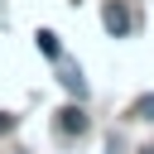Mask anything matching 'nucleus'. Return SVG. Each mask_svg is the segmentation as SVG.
<instances>
[{"label": "nucleus", "mask_w": 154, "mask_h": 154, "mask_svg": "<svg viewBox=\"0 0 154 154\" xmlns=\"http://www.w3.org/2000/svg\"><path fill=\"white\" fill-rule=\"evenodd\" d=\"M101 19H106V29H111L116 38H120V34H130V24H135V19H130V10H125L120 0H111V5L101 10Z\"/></svg>", "instance_id": "obj_1"}, {"label": "nucleus", "mask_w": 154, "mask_h": 154, "mask_svg": "<svg viewBox=\"0 0 154 154\" xmlns=\"http://www.w3.org/2000/svg\"><path fill=\"white\" fill-rule=\"evenodd\" d=\"M58 135H87V111L82 106H63L58 111Z\"/></svg>", "instance_id": "obj_2"}, {"label": "nucleus", "mask_w": 154, "mask_h": 154, "mask_svg": "<svg viewBox=\"0 0 154 154\" xmlns=\"http://www.w3.org/2000/svg\"><path fill=\"white\" fill-rule=\"evenodd\" d=\"M58 82H63V87H67V91H72L77 101L87 96V82H82V67H63V77H58Z\"/></svg>", "instance_id": "obj_3"}, {"label": "nucleus", "mask_w": 154, "mask_h": 154, "mask_svg": "<svg viewBox=\"0 0 154 154\" xmlns=\"http://www.w3.org/2000/svg\"><path fill=\"white\" fill-rule=\"evenodd\" d=\"M38 53H43V58H58V53H63V48H58V34H53V29H38Z\"/></svg>", "instance_id": "obj_4"}, {"label": "nucleus", "mask_w": 154, "mask_h": 154, "mask_svg": "<svg viewBox=\"0 0 154 154\" xmlns=\"http://www.w3.org/2000/svg\"><path fill=\"white\" fill-rule=\"evenodd\" d=\"M130 116H135V120H154V96H140V101L130 106Z\"/></svg>", "instance_id": "obj_5"}, {"label": "nucleus", "mask_w": 154, "mask_h": 154, "mask_svg": "<svg viewBox=\"0 0 154 154\" xmlns=\"http://www.w3.org/2000/svg\"><path fill=\"white\" fill-rule=\"evenodd\" d=\"M10 125H14V120H10V116H5V111H0V130H10Z\"/></svg>", "instance_id": "obj_6"}]
</instances>
